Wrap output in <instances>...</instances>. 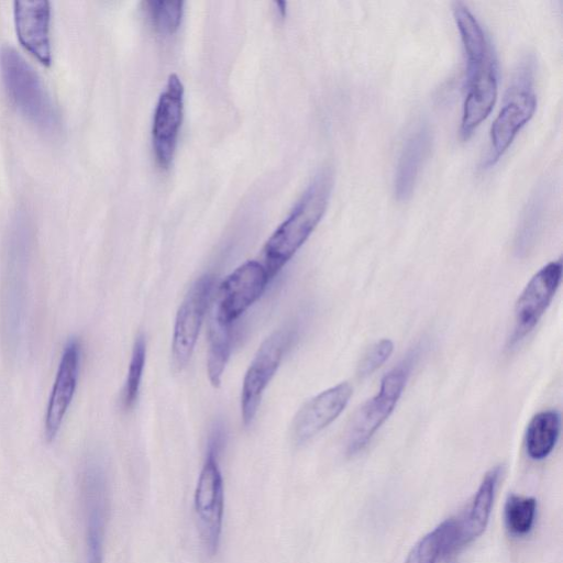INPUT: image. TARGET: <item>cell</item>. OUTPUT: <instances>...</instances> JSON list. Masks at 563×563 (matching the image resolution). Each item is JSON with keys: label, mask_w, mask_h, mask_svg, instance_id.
<instances>
[{"label": "cell", "mask_w": 563, "mask_h": 563, "mask_svg": "<svg viewBox=\"0 0 563 563\" xmlns=\"http://www.w3.org/2000/svg\"><path fill=\"white\" fill-rule=\"evenodd\" d=\"M13 14L20 43L44 65H49L52 63L51 2L15 0Z\"/></svg>", "instance_id": "obj_16"}, {"label": "cell", "mask_w": 563, "mask_h": 563, "mask_svg": "<svg viewBox=\"0 0 563 563\" xmlns=\"http://www.w3.org/2000/svg\"><path fill=\"white\" fill-rule=\"evenodd\" d=\"M79 498L84 522L85 563H103L110 492L104 465L97 456H88L81 465Z\"/></svg>", "instance_id": "obj_6"}, {"label": "cell", "mask_w": 563, "mask_h": 563, "mask_svg": "<svg viewBox=\"0 0 563 563\" xmlns=\"http://www.w3.org/2000/svg\"><path fill=\"white\" fill-rule=\"evenodd\" d=\"M214 282L216 278L210 274L200 276L191 285L178 308L172 341V364L177 372L187 366L192 355L212 298Z\"/></svg>", "instance_id": "obj_11"}, {"label": "cell", "mask_w": 563, "mask_h": 563, "mask_svg": "<svg viewBox=\"0 0 563 563\" xmlns=\"http://www.w3.org/2000/svg\"><path fill=\"white\" fill-rule=\"evenodd\" d=\"M352 393L351 385L342 382L307 401L294 419L295 441L305 443L331 424L347 406Z\"/></svg>", "instance_id": "obj_15"}, {"label": "cell", "mask_w": 563, "mask_h": 563, "mask_svg": "<svg viewBox=\"0 0 563 563\" xmlns=\"http://www.w3.org/2000/svg\"><path fill=\"white\" fill-rule=\"evenodd\" d=\"M269 277L263 264L247 261L229 274L212 299L210 317L234 325L238 319L262 296Z\"/></svg>", "instance_id": "obj_9"}, {"label": "cell", "mask_w": 563, "mask_h": 563, "mask_svg": "<svg viewBox=\"0 0 563 563\" xmlns=\"http://www.w3.org/2000/svg\"><path fill=\"white\" fill-rule=\"evenodd\" d=\"M533 59L520 64L508 88L504 104L490 126V147L485 166H493L508 150L520 130L533 117L537 97L533 91Z\"/></svg>", "instance_id": "obj_7"}, {"label": "cell", "mask_w": 563, "mask_h": 563, "mask_svg": "<svg viewBox=\"0 0 563 563\" xmlns=\"http://www.w3.org/2000/svg\"><path fill=\"white\" fill-rule=\"evenodd\" d=\"M235 324H224L209 316L207 369L212 386L219 387L235 338Z\"/></svg>", "instance_id": "obj_21"}, {"label": "cell", "mask_w": 563, "mask_h": 563, "mask_svg": "<svg viewBox=\"0 0 563 563\" xmlns=\"http://www.w3.org/2000/svg\"><path fill=\"white\" fill-rule=\"evenodd\" d=\"M1 77L15 108L40 131L55 135L60 115L44 81L34 67L10 44L0 48Z\"/></svg>", "instance_id": "obj_4"}, {"label": "cell", "mask_w": 563, "mask_h": 563, "mask_svg": "<svg viewBox=\"0 0 563 563\" xmlns=\"http://www.w3.org/2000/svg\"><path fill=\"white\" fill-rule=\"evenodd\" d=\"M81 363V345L71 339L64 347L44 417V434L53 441L64 421L77 387Z\"/></svg>", "instance_id": "obj_14"}, {"label": "cell", "mask_w": 563, "mask_h": 563, "mask_svg": "<svg viewBox=\"0 0 563 563\" xmlns=\"http://www.w3.org/2000/svg\"><path fill=\"white\" fill-rule=\"evenodd\" d=\"M536 512L537 501L533 497L509 495L504 509L507 530L514 536L527 534L534 523Z\"/></svg>", "instance_id": "obj_23"}, {"label": "cell", "mask_w": 563, "mask_h": 563, "mask_svg": "<svg viewBox=\"0 0 563 563\" xmlns=\"http://www.w3.org/2000/svg\"><path fill=\"white\" fill-rule=\"evenodd\" d=\"M219 455L220 453L207 449L194 495L200 540L210 556L219 550L224 515V485Z\"/></svg>", "instance_id": "obj_8"}, {"label": "cell", "mask_w": 563, "mask_h": 563, "mask_svg": "<svg viewBox=\"0 0 563 563\" xmlns=\"http://www.w3.org/2000/svg\"><path fill=\"white\" fill-rule=\"evenodd\" d=\"M560 429L561 417L556 410L548 409L536 413L525 433L527 455L534 461L548 457L559 440Z\"/></svg>", "instance_id": "obj_20"}, {"label": "cell", "mask_w": 563, "mask_h": 563, "mask_svg": "<svg viewBox=\"0 0 563 563\" xmlns=\"http://www.w3.org/2000/svg\"><path fill=\"white\" fill-rule=\"evenodd\" d=\"M562 268L560 260L552 261L527 283L515 305L508 349L517 346L538 324L561 284Z\"/></svg>", "instance_id": "obj_10"}, {"label": "cell", "mask_w": 563, "mask_h": 563, "mask_svg": "<svg viewBox=\"0 0 563 563\" xmlns=\"http://www.w3.org/2000/svg\"><path fill=\"white\" fill-rule=\"evenodd\" d=\"M456 551V527L451 517L424 534L411 548L405 563H438Z\"/></svg>", "instance_id": "obj_19"}, {"label": "cell", "mask_w": 563, "mask_h": 563, "mask_svg": "<svg viewBox=\"0 0 563 563\" xmlns=\"http://www.w3.org/2000/svg\"><path fill=\"white\" fill-rule=\"evenodd\" d=\"M33 235L29 216L19 210L7 230L0 290L2 338L13 351L20 344L25 324Z\"/></svg>", "instance_id": "obj_2"}, {"label": "cell", "mask_w": 563, "mask_h": 563, "mask_svg": "<svg viewBox=\"0 0 563 563\" xmlns=\"http://www.w3.org/2000/svg\"><path fill=\"white\" fill-rule=\"evenodd\" d=\"M431 144V132L426 124L417 126L405 141L394 177V194L398 201L411 197Z\"/></svg>", "instance_id": "obj_18"}, {"label": "cell", "mask_w": 563, "mask_h": 563, "mask_svg": "<svg viewBox=\"0 0 563 563\" xmlns=\"http://www.w3.org/2000/svg\"><path fill=\"white\" fill-rule=\"evenodd\" d=\"M146 345L143 335H139L134 342L128 375L122 393V406L130 409L136 402L143 369L145 365Z\"/></svg>", "instance_id": "obj_25"}, {"label": "cell", "mask_w": 563, "mask_h": 563, "mask_svg": "<svg viewBox=\"0 0 563 563\" xmlns=\"http://www.w3.org/2000/svg\"><path fill=\"white\" fill-rule=\"evenodd\" d=\"M184 1H146L145 12L155 30L161 35H172L180 26L184 14Z\"/></svg>", "instance_id": "obj_24"}, {"label": "cell", "mask_w": 563, "mask_h": 563, "mask_svg": "<svg viewBox=\"0 0 563 563\" xmlns=\"http://www.w3.org/2000/svg\"><path fill=\"white\" fill-rule=\"evenodd\" d=\"M275 4L277 5L278 8V12L279 14L284 18L285 14H286V7H287V3L285 1H278V2H275Z\"/></svg>", "instance_id": "obj_27"}, {"label": "cell", "mask_w": 563, "mask_h": 563, "mask_svg": "<svg viewBox=\"0 0 563 563\" xmlns=\"http://www.w3.org/2000/svg\"><path fill=\"white\" fill-rule=\"evenodd\" d=\"M332 184V172L329 168L320 170L289 216L266 241L263 247V266L269 280L296 254L322 219Z\"/></svg>", "instance_id": "obj_3"}, {"label": "cell", "mask_w": 563, "mask_h": 563, "mask_svg": "<svg viewBox=\"0 0 563 563\" xmlns=\"http://www.w3.org/2000/svg\"><path fill=\"white\" fill-rule=\"evenodd\" d=\"M545 211V198L538 191L527 202L520 224L515 238V251L521 256L526 255L534 245L542 227Z\"/></svg>", "instance_id": "obj_22"}, {"label": "cell", "mask_w": 563, "mask_h": 563, "mask_svg": "<svg viewBox=\"0 0 563 563\" xmlns=\"http://www.w3.org/2000/svg\"><path fill=\"white\" fill-rule=\"evenodd\" d=\"M503 471V465L492 467L484 475L466 508L460 515L453 517L459 551L477 539L486 529Z\"/></svg>", "instance_id": "obj_17"}, {"label": "cell", "mask_w": 563, "mask_h": 563, "mask_svg": "<svg viewBox=\"0 0 563 563\" xmlns=\"http://www.w3.org/2000/svg\"><path fill=\"white\" fill-rule=\"evenodd\" d=\"M394 343L389 339H382L374 343L361 360L357 374L361 378L375 373L391 355Z\"/></svg>", "instance_id": "obj_26"}, {"label": "cell", "mask_w": 563, "mask_h": 563, "mask_svg": "<svg viewBox=\"0 0 563 563\" xmlns=\"http://www.w3.org/2000/svg\"><path fill=\"white\" fill-rule=\"evenodd\" d=\"M290 340L291 331L282 329L272 333L258 347L243 379L241 415L244 426L252 423L263 393L279 367Z\"/></svg>", "instance_id": "obj_12"}, {"label": "cell", "mask_w": 563, "mask_h": 563, "mask_svg": "<svg viewBox=\"0 0 563 563\" xmlns=\"http://www.w3.org/2000/svg\"><path fill=\"white\" fill-rule=\"evenodd\" d=\"M418 355V350H412L406 358L387 372L380 380L377 394L356 410L346 432L347 455L353 456L362 452L391 415L404 393Z\"/></svg>", "instance_id": "obj_5"}, {"label": "cell", "mask_w": 563, "mask_h": 563, "mask_svg": "<svg viewBox=\"0 0 563 563\" xmlns=\"http://www.w3.org/2000/svg\"><path fill=\"white\" fill-rule=\"evenodd\" d=\"M453 16L466 58V88L461 129L474 132L497 99V63L483 26L463 2L453 3Z\"/></svg>", "instance_id": "obj_1"}, {"label": "cell", "mask_w": 563, "mask_h": 563, "mask_svg": "<svg viewBox=\"0 0 563 563\" xmlns=\"http://www.w3.org/2000/svg\"><path fill=\"white\" fill-rule=\"evenodd\" d=\"M183 118L184 86L176 74H170L158 97L152 126L155 159L163 169L169 168L173 162Z\"/></svg>", "instance_id": "obj_13"}]
</instances>
